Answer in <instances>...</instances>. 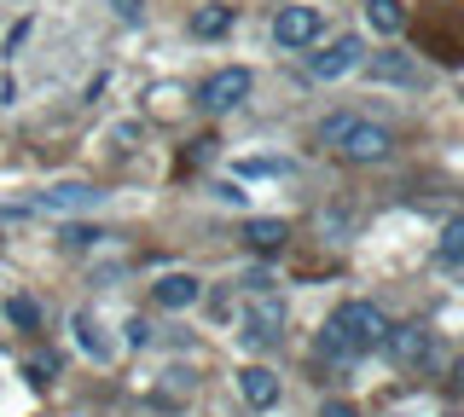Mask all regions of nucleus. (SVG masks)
<instances>
[{
	"label": "nucleus",
	"mask_w": 464,
	"mask_h": 417,
	"mask_svg": "<svg viewBox=\"0 0 464 417\" xmlns=\"http://www.w3.org/2000/svg\"><path fill=\"white\" fill-rule=\"evenodd\" d=\"M145 342H151V325H145V319H128V348H145Z\"/></svg>",
	"instance_id": "nucleus-20"
},
{
	"label": "nucleus",
	"mask_w": 464,
	"mask_h": 417,
	"mask_svg": "<svg viewBox=\"0 0 464 417\" xmlns=\"http://www.w3.org/2000/svg\"><path fill=\"white\" fill-rule=\"evenodd\" d=\"M383 308H372V301H343L337 313L325 319V330H319V354L325 359H360L372 348H383Z\"/></svg>",
	"instance_id": "nucleus-1"
},
{
	"label": "nucleus",
	"mask_w": 464,
	"mask_h": 417,
	"mask_svg": "<svg viewBox=\"0 0 464 417\" xmlns=\"http://www.w3.org/2000/svg\"><path fill=\"white\" fill-rule=\"evenodd\" d=\"M250 81H256V76H250L244 64L215 70V76L198 88V105H203V110H232V105H244V99H250Z\"/></svg>",
	"instance_id": "nucleus-4"
},
{
	"label": "nucleus",
	"mask_w": 464,
	"mask_h": 417,
	"mask_svg": "<svg viewBox=\"0 0 464 417\" xmlns=\"http://www.w3.org/2000/svg\"><path fill=\"white\" fill-rule=\"evenodd\" d=\"M366 24H372L377 35H401V30H406L401 0H366Z\"/></svg>",
	"instance_id": "nucleus-12"
},
{
	"label": "nucleus",
	"mask_w": 464,
	"mask_h": 417,
	"mask_svg": "<svg viewBox=\"0 0 464 417\" xmlns=\"http://www.w3.org/2000/svg\"><path fill=\"white\" fill-rule=\"evenodd\" d=\"M360 59H366V41H360V35H337L325 52H314V59H308V70H314L319 81H337V76H348Z\"/></svg>",
	"instance_id": "nucleus-6"
},
{
	"label": "nucleus",
	"mask_w": 464,
	"mask_h": 417,
	"mask_svg": "<svg viewBox=\"0 0 464 417\" xmlns=\"http://www.w3.org/2000/svg\"><path fill=\"white\" fill-rule=\"evenodd\" d=\"M6 319L18 325V330H41V308H35L29 296H12V301H6Z\"/></svg>",
	"instance_id": "nucleus-17"
},
{
	"label": "nucleus",
	"mask_w": 464,
	"mask_h": 417,
	"mask_svg": "<svg viewBox=\"0 0 464 417\" xmlns=\"http://www.w3.org/2000/svg\"><path fill=\"white\" fill-rule=\"evenodd\" d=\"M389 146H395V139H389V128H377V122H360V117H348V128L337 139H331V151L337 156H348V163H383L389 156Z\"/></svg>",
	"instance_id": "nucleus-3"
},
{
	"label": "nucleus",
	"mask_w": 464,
	"mask_h": 417,
	"mask_svg": "<svg viewBox=\"0 0 464 417\" xmlns=\"http://www.w3.org/2000/svg\"><path fill=\"white\" fill-rule=\"evenodd\" d=\"M383 354L395 359L401 371L424 365V359H430V330H418V325H389V330H383Z\"/></svg>",
	"instance_id": "nucleus-7"
},
{
	"label": "nucleus",
	"mask_w": 464,
	"mask_h": 417,
	"mask_svg": "<svg viewBox=\"0 0 464 417\" xmlns=\"http://www.w3.org/2000/svg\"><path fill=\"white\" fill-rule=\"evenodd\" d=\"M64 243H70V250H87V243H99V232H93V226H70Z\"/></svg>",
	"instance_id": "nucleus-18"
},
{
	"label": "nucleus",
	"mask_w": 464,
	"mask_h": 417,
	"mask_svg": "<svg viewBox=\"0 0 464 417\" xmlns=\"http://www.w3.org/2000/svg\"><path fill=\"white\" fill-rule=\"evenodd\" d=\"M238 388H244V400H250L256 412L279 406V377H273L267 365H244V371H238Z\"/></svg>",
	"instance_id": "nucleus-8"
},
{
	"label": "nucleus",
	"mask_w": 464,
	"mask_h": 417,
	"mask_svg": "<svg viewBox=\"0 0 464 417\" xmlns=\"http://www.w3.org/2000/svg\"><path fill=\"white\" fill-rule=\"evenodd\" d=\"M93 185H87V180H64V185H53V192H41L35 197V209H53V214H70V209H87V204H93Z\"/></svg>",
	"instance_id": "nucleus-9"
},
{
	"label": "nucleus",
	"mask_w": 464,
	"mask_h": 417,
	"mask_svg": "<svg viewBox=\"0 0 464 417\" xmlns=\"http://www.w3.org/2000/svg\"><path fill=\"white\" fill-rule=\"evenodd\" d=\"M319 30H325L319 6H279V18H273V41L279 47H314Z\"/></svg>",
	"instance_id": "nucleus-5"
},
{
	"label": "nucleus",
	"mask_w": 464,
	"mask_h": 417,
	"mask_svg": "<svg viewBox=\"0 0 464 417\" xmlns=\"http://www.w3.org/2000/svg\"><path fill=\"white\" fill-rule=\"evenodd\" d=\"M244 238H250V250H261V255H273V250H285V221H250L244 226Z\"/></svg>",
	"instance_id": "nucleus-14"
},
{
	"label": "nucleus",
	"mask_w": 464,
	"mask_h": 417,
	"mask_svg": "<svg viewBox=\"0 0 464 417\" xmlns=\"http://www.w3.org/2000/svg\"><path fill=\"white\" fill-rule=\"evenodd\" d=\"M163 308H192V301L203 296V284L192 279V272H169V279H157V290H151Z\"/></svg>",
	"instance_id": "nucleus-11"
},
{
	"label": "nucleus",
	"mask_w": 464,
	"mask_h": 417,
	"mask_svg": "<svg viewBox=\"0 0 464 417\" xmlns=\"http://www.w3.org/2000/svg\"><path fill=\"white\" fill-rule=\"evenodd\" d=\"M319 417H360V412L348 406V400H325V406H319Z\"/></svg>",
	"instance_id": "nucleus-21"
},
{
	"label": "nucleus",
	"mask_w": 464,
	"mask_h": 417,
	"mask_svg": "<svg viewBox=\"0 0 464 417\" xmlns=\"http://www.w3.org/2000/svg\"><path fill=\"white\" fill-rule=\"evenodd\" d=\"M232 30V6H198L192 12V35L198 41H215V35H227Z\"/></svg>",
	"instance_id": "nucleus-13"
},
{
	"label": "nucleus",
	"mask_w": 464,
	"mask_h": 417,
	"mask_svg": "<svg viewBox=\"0 0 464 417\" xmlns=\"http://www.w3.org/2000/svg\"><path fill=\"white\" fill-rule=\"evenodd\" d=\"M76 342H82V348H87V354H93V359H111V342H105V336H99V325H93V319H87V313H76Z\"/></svg>",
	"instance_id": "nucleus-16"
},
{
	"label": "nucleus",
	"mask_w": 464,
	"mask_h": 417,
	"mask_svg": "<svg viewBox=\"0 0 464 417\" xmlns=\"http://www.w3.org/2000/svg\"><path fill=\"white\" fill-rule=\"evenodd\" d=\"M453 383H459V388H464V359H459V365H453Z\"/></svg>",
	"instance_id": "nucleus-22"
},
{
	"label": "nucleus",
	"mask_w": 464,
	"mask_h": 417,
	"mask_svg": "<svg viewBox=\"0 0 464 417\" xmlns=\"http://www.w3.org/2000/svg\"><path fill=\"white\" fill-rule=\"evenodd\" d=\"M372 81H389V88H418V70L406 52H372Z\"/></svg>",
	"instance_id": "nucleus-10"
},
{
	"label": "nucleus",
	"mask_w": 464,
	"mask_h": 417,
	"mask_svg": "<svg viewBox=\"0 0 464 417\" xmlns=\"http://www.w3.org/2000/svg\"><path fill=\"white\" fill-rule=\"evenodd\" d=\"M279 330H285V301L256 284L250 308H244V330H238V342H244V348H273V342H279Z\"/></svg>",
	"instance_id": "nucleus-2"
},
{
	"label": "nucleus",
	"mask_w": 464,
	"mask_h": 417,
	"mask_svg": "<svg viewBox=\"0 0 464 417\" xmlns=\"http://www.w3.org/2000/svg\"><path fill=\"white\" fill-rule=\"evenodd\" d=\"M111 6H116V18H122V24H140V12H145V0H111Z\"/></svg>",
	"instance_id": "nucleus-19"
},
{
	"label": "nucleus",
	"mask_w": 464,
	"mask_h": 417,
	"mask_svg": "<svg viewBox=\"0 0 464 417\" xmlns=\"http://www.w3.org/2000/svg\"><path fill=\"white\" fill-rule=\"evenodd\" d=\"M435 255H441L447 267H464V214H459V221H447L441 243H435Z\"/></svg>",
	"instance_id": "nucleus-15"
}]
</instances>
